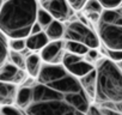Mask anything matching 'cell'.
I'll return each mask as SVG.
<instances>
[{
	"instance_id": "19",
	"label": "cell",
	"mask_w": 122,
	"mask_h": 115,
	"mask_svg": "<svg viewBox=\"0 0 122 115\" xmlns=\"http://www.w3.org/2000/svg\"><path fill=\"white\" fill-rule=\"evenodd\" d=\"M22 53H23V52H17V50H12V49H10L9 58H10L11 63H13L16 66H18L19 68L25 70V61H26V56H24Z\"/></svg>"
},
{
	"instance_id": "17",
	"label": "cell",
	"mask_w": 122,
	"mask_h": 115,
	"mask_svg": "<svg viewBox=\"0 0 122 115\" xmlns=\"http://www.w3.org/2000/svg\"><path fill=\"white\" fill-rule=\"evenodd\" d=\"M65 49H66V52L74 53L78 55H86V53L90 48L84 43L72 41V40H65Z\"/></svg>"
},
{
	"instance_id": "30",
	"label": "cell",
	"mask_w": 122,
	"mask_h": 115,
	"mask_svg": "<svg viewBox=\"0 0 122 115\" xmlns=\"http://www.w3.org/2000/svg\"><path fill=\"white\" fill-rule=\"evenodd\" d=\"M3 3H4V0H0V9H1V6H3Z\"/></svg>"
},
{
	"instance_id": "26",
	"label": "cell",
	"mask_w": 122,
	"mask_h": 115,
	"mask_svg": "<svg viewBox=\"0 0 122 115\" xmlns=\"http://www.w3.org/2000/svg\"><path fill=\"white\" fill-rule=\"evenodd\" d=\"M99 105V104H98ZM102 107H107L111 110L112 114H122V102L118 103H114V104H104Z\"/></svg>"
},
{
	"instance_id": "6",
	"label": "cell",
	"mask_w": 122,
	"mask_h": 115,
	"mask_svg": "<svg viewBox=\"0 0 122 115\" xmlns=\"http://www.w3.org/2000/svg\"><path fill=\"white\" fill-rule=\"evenodd\" d=\"M61 64L72 76L77 78H80L96 68L95 65L85 58V55H78L70 52H65Z\"/></svg>"
},
{
	"instance_id": "11",
	"label": "cell",
	"mask_w": 122,
	"mask_h": 115,
	"mask_svg": "<svg viewBox=\"0 0 122 115\" xmlns=\"http://www.w3.org/2000/svg\"><path fill=\"white\" fill-rule=\"evenodd\" d=\"M49 41L50 40L47 36L44 30L37 34H30L26 37V48L30 52H40L42 48H44L48 44Z\"/></svg>"
},
{
	"instance_id": "16",
	"label": "cell",
	"mask_w": 122,
	"mask_h": 115,
	"mask_svg": "<svg viewBox=\"0 0 122 115\" xmlns=\"http://www.w3.org/2000/svg\"><path fill=\"white\" fill-rule=\"evenodd\" d=\"M30 101H31V84L29 85L23 84V86L18 89L16 104L23 110H25V108L30 104Z\"/></svg>"
},
{
	"instance_id": "22",
	"label": "cell",
	"mask_w": 122,
	"mask_h": 115,
	"mask_svg": "<svg viewBox=\"0 0 122 115\" xmlns=\"http://www.w3.org/2000/svg\"><path fill=\"white\" fill-rule=\"evenodd\" d=\"M10 49L17 50V52H23L26 48V38H10L9 41Z\"/></svg>"
},
{
	"instance_id": "10",
	"label": "cell",
	"mask_w": 122,
	"mask_h": 115,
	"mask_svg": "<svg viewBox=\"0 0 122 115\" xmlns=\"http://www.w3.org/2000/svg\"><path fill=\"white\" fill-rule=\"evenodd\" d=\"M18 85L9 82L0 80V107L7 104H16Z\"/></svg>"
},
{
	"instance_id": "7",
	"label": "cell",
	"mask_w": 122,
	"mask_h": 115,
	"mask_svg": "<svg viewBox=\"0 0 122 115\" xmlns=\"http://www.w3.org/2000/svg\"><path fill=\"white\" fill-rule=\"evenodd\" d=\"M38 4L42 9L48 11L54 19L62 23H67L70 19H72L76 12L68 0H40Z\"/></svg>"
},
{
	"instance_id": "15",
	"label": "cell",
	"mask_w": 122,
	"mask_h": 115,
	"mask_svg": "<svg viewBox=\"0 0 122 115\" xmlns=\"http://www.w3.org/2000/svg\"><path fill=\"white\" fill-rule=\"evenodd\" d=\"M47 36L50 41L53 40H62L65 37V25L62 22L57 19H54L46 29H44Z\"/></svg>"
},
{
	"instance_id": "13",
	"label": "cell",
	"mask_w": 122,
	"mask_h": 115,
	"mask_svg": "<svg viewBox=\"0 0 122 115\" xmlns=\"http://www.w3.org/2000/svg\"><path fill=\"white\" fill-rule=\"evenodd\" d=\"M79 80H80V84L84 88L85 92L87 94V96L92 101V103H95L96 88H97V72H96V68L92 70L91 72H89L87 74L80 77Z\"/></svg>"
},
{
	"instance_id": "3",
	"label": "cell",
	"mask_w": 122,
	"mask_h": 115,
	"mask_svg": "<svg viewBox=\"0 0 122 115\" xmlns=\"http://www.w3.org/2000/svg\"><path fill=\"white\" fill-rule=\"evenodd\" d=\"M97 88L95 103L99 105L122 102V71L109 58L98 60L96 65Z\"/></svg>"
},
{
	"instance_id": "9",
	"label": "cell",
	"mask_w": 122,
	"mask_h": 115,
	"mask_svg": "<svg viewBox=\"0 0 122 115\" xmlns=\"http://www.w3.org/2000/svg\"><path fill=\"white\" fill-rule=\"evenodd\" d=\"M28 78V72L23 68H19L13 63H5L0 66V80L13 83L17 85L24 84Z\"/></svg>"
},
{
	"instance_id": "21",
	"label": "cell",
	"mask_w": 122,
	"mask_h": 115,
	"mask_svg": "<svg viewBox=\"0 0 122 115\" xmlns=\"http://www.w3.org/2000/svg\"><path fill=\"white\" fill-rule=\"evenodd\" d=\"M0 114L5 115H20L25 114V111L19 108L17 104H7V105H1L0 107Z\"/></svg>"
},
{
	"instance_id": "8",
	"label": "cell",
	"mask_w": 122,
	"mask_h": 115,
	"mask_svg": "<svg viewBox=\"0 0 122 115\" xmlns=\"http://www.w3.org/2000/svg\"><path fill=\"white\" fill-rule=\"evenodd\" d=\"M65 52V38L53 40L40 50V55L44 64H61Z\"/></svg>"
},
{
	"instance_id": "5",
	"label": "cell",
	"mask_w": 122,
	"mask_h": 115,
	"mask_svg": "<svg viewBox=\"0 0 122 115\" xmlns=\"http://www.w3.org/2000/svg\"><path fill=\"white\" fill-rule=\"evenodd\" d=\"M65 40H72L86 44L89 48H99L101 38L97 31H93L87 24L79 19L68 21L65 26Z\"/></svg>"
},
{
	"instance_id": "1",
	"label": "cell",
	"mask_w": 122,
	"mask_h": 115,
	"mask_svg": "<svg viewBox=\"0 0 122 115\" xmlns=\"http://www.w3.org/2000/svg\"><path fill=\"white\" fill-rule=\"evenodd\" d=\"M36 80L31 83V101L25 108L30 115L87 114L92 101L79 78L72 76L62 64H43Z\"/></svg>"
},
{
	"instance_id": "14",
	"label": "cell",
	"mask_w": 122,
	"mask_h": 115,
	"mask_svg": "<svg viewBox=\"0 0 122 115\" xmlns=\"http://www.w3.org/2000/svg\"><path fill=\"white\" fill-rule=\"evenodd\" d=\"M81 11H84L85 16L90 21H92L93 23H98L101 15L104 11V7L99 3V0H87Z\"/></svg>"
},
{
	"instance_id": "20",
	"label": "cell",
	"mask_w": 122,
	"mask_h": 115,
	"mask_svg": "<svg viewBox=\"0 0 122 115\" xmlns=\"http://www.w3.org/2000/svg\"><path fill=\"white\" fill-rule=\"evenodd\" d=\"M53 21H54V17H53L48 11H46L44 9H42V7L40 6L38 12H37V22H38L40 25L43 28V30H44Z\"/></svg>"
},
{
	"instance_id": "23",
	"label": "cell",
	"mask_w": 122,
	"mask_h": 115,
	"mask_svg": "<svg viewBox=\"0 0 122 115\" xmlns=\"http://www.w3.org/2000/svg\"><path fill=\"white\" fill-rule=\"evenodd\" d=\"M104 10H112L122 5V0H99Z\"/></svg>"
},
{
	"instance_id": "12",
	"label": "cell",
	"mask_w": 122,
	"mask_h": 115,
	"mask_svg": "<svg viewBox=\"0 0 122 115\" xmlns=\"http://www.w3.org/2000/svg\"><path fill=\"white\" fill-rule=\"evenodd\" d=\"M43 60L38 53L32 52L31 54H29L26 56V61H25V71L28 72V74L31 78H37V76L40 74L42 66H43Z\"/></svg>"
},
{
	"instance_id": "28",
	"label": "cell",
	"mask_w": 122,
	"mask_h": 115,
	"mask_svg": "<svg viewBox=\"0 0 122 115\" xmlns=\"http://www.w3.org/2000/svg\"><path fill=\"white\" fill-rule=\"evenodd\" d=\"M43 30V28L40 25V23L36 21L35 22V24L32 25V28H31V32L30 34H37V32H40V31H42Z\"/></svg>"
},
{
	"instance_id": "4",
	"label": "cell",
	"mask_w": 122,
	"mask_h": 115,
	"mask_svg": "<svg viewBox=\"0 0 122 115\" xmlns=\"http://www.w3.org/2000/svg\"><path fill=\"white\" fill-rule=\"evenodd\" d=\"M97 34L107 49L122 50V5L102 12L97 23Z\"/></svg>"
},
{
	"instance_id": "29",
	"label": "cell",
	"mask_w": 122,
	"mask_h": 115,
	"mask_svg": "<svg viewBox=\"0 0 122 115\" xmlns=\"http://www.w3.org/2000/svg\"><path fill=\"white\" fill-rule=\"evenodd\" d=\"M116 64H117V66L120 67V70L122 71V60H121V61H118V63H116Z\"/></svg>"
},
{
	"instance_id": "2",
	"label": "cell",
	"mask_w": 122,
	"mask_h": 115,
	"mask_svg": "<svg viewBox=\"0 0 122 115\" xmlns=\"http://www.w3.org/2000/svg\"><path fill=\"white\" fill-rule=\"evenodd\" d=\"M37 0H4L0 9V30L9 38H26L37 21Z\"/></svg>"
},
{
	"instance_id": "24",
	"label": "cell",
	"mask_w": 122,
	"mask_h": 115,
	"mask_svg": "<svg viewBox=\"0 0 122 115\" xmlns=\"http://www.w3.org/2000/svg\"><path fill=\"white\" fill-rule=\"evenodd\" d=\"M107 56L109 58V59H111L112 61L115 63H118L122 60V50L120 49H107Z\"/></svg>"
},
{
	"instance_id": "27",
	"label": "cell",
	"mask_w": 122,
	"mask_h": 115,
	"mask_svg": "<svg viewBox=\"0 0 122 115\" xmlns=\"http://www.w3.org/2000/svg\"><path fill=\"white\" fill-rule=\"evenodd\" d=\"M68 1L71 6L74 9V11H81L87 0H68Z\"/></svg>"
},
{
	"instance_id": "18",
	"label": "cell",
	"mask_w": 122,
	"mask_h": 115,
	"mask_svg": "<svg viewBox=\"0 0 122 115\" xmlns=\"http://www.w3.org/2000/svg\"><path fill=\"white\" fill-rule=\"evenodd\" d=\"M9 41H10V38L0 30V66L4 65L9 58V54H10Z\"/></svg>"
},
{
	"instance_id": "25",
	"label": "cell",
	"mask_w": 122,
	"mask_h": 115,
	"mask_svg": "<svg viewBox=\"0 0 122 115\" xmlns=\"http://www.w3.org/2000/svg\"><path fill=\"white\" fill-rule=\"evenodd\" d=\"M85 58L90 61V63H95V61H98V58H99V53L97 50V48H90L85 55Z\"/></svg>"
}]
</instances>
